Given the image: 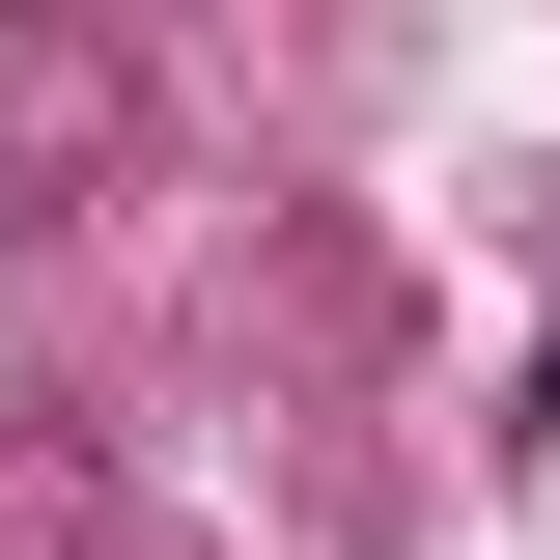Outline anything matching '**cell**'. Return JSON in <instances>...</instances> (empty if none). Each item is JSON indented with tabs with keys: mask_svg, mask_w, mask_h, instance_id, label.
<instances>
[{
	"mask_svg": "<svg viewBox=\"0 0 560 560\" xmlns=\"http://www.w3.org/2000/svg\"><path fill=\"white\" fill-rule=\"evenodd\" d=\"M533 420H560V337H533Z\"/></svg>",
	"mask_w": 560,
	"mask_h": 560,
	"instance_id": "obj_1",
	"label": "cell"
}]
</instances>
